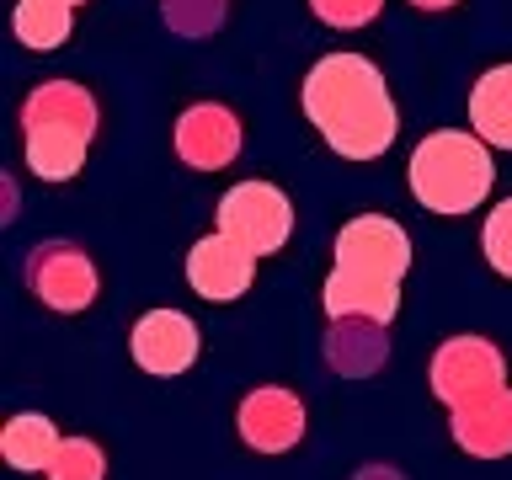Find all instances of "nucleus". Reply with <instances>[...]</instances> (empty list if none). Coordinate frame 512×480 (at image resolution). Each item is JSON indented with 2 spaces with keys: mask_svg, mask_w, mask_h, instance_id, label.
Wrapping results in <instances>:
<instances>
[{
  "mask_svg": "<svg viewBox=\"0 0 512 480\" xmlns=\"http://www.w3.org/2000/svg\"><path fill=\"white\" fill-rule=\"evenodd\" d=\"M107 475V454L91 438H64L54 464H48V480H102Z\"/></svg>",
  "mask_w": 512,
  "mask_h": 480,
  "instance_id": "f3484780",
  "label": "nucleus"
},
{
  "mask_svg": "<svg viewBox=\"0 0 512 480\" xmlns=\"http://www.w3.org/2000/svg\"><path fill=\"white\" fill-rule=\"evenodd\" d=\"M454 422V443L475 459H502L512 454V390H491L480 400H464V406L448 411Z\"/></svg>",
  "mask_w": 512,
  "mask_h": 480,
  "instance_id": "f8f14e48",
  "label": "nucleus"
},
{
  "mask_svg": "<svg viewBox=\"0 0 512 480\" xmlns=\"http://www.w3.org/2000/svg\"><path fill=\"white\" fill-rule=\"evenodd\" d=\"M11 22H16V38H22V48H32V54H54V48L70 38L75 11L59 6V0H22Z\"/></svg>",
  "mask_w": 512,
  "mask_h": 480,
  "instance_id": "dca6fc26",
  "label": "nucleus"
},
{
  "mask_svg": "<svg viewBox=\"0 0 512 480\" xmlns=\"http://www.w3.org/2000/svg\"><path fill=\"white\" fill-rule=\"evenodd\" d=\"M416 11H448V6H459V0H411Z\"/></svg>",
  "mask_w": 512,
  "mask_h": 480,
  "instance_id": "412c9836",
  "label": "nucleus"
},
{
  "mask_svg": "<svg viewBox=\"0 0 512 480\" xmlns=\"http://www.w3.org/2000/svg\"><path fill=\"white\" fill-rule=\"evenodd\" d=\"M331 368H342V374H368V368L384 363V352H390V342H384V326H374V320H331Z\"/></svg>",
  "mask_w": 512,
  "mask_h": 480,
  "instance_id": "2eb2a0df",
  "label": "nucleus"
},
{
  "mask_svg": "<svg viewBox=\"0 0 512 480\" xmlns=\"http://www.w3.org/2000/svg\"><path fill=\"white\" fill-rule=\"evenodd\" d=\"M59 427L48 422L43 411H16L11 422H6V432H0V454H6V464L11 470H22V475H48V464H54V454H59Z\"/></svg>",
  "mask_w": 512,
  "mask_h": 480,
  "instance_id": "4468645a",
  "label": "nucleus"
},
{
  "mask_svg": "<svg viewBox=\"0 0 512 480\" xmlns=\"http://www.w3.org/2000/svg\"><path fill=\"white\" fill-rule=\"evenodd\" d=\"M304 118L342 160H379L400 134L390 80L363 54H326L310 64L299 86Z\"/></svg>",
  "mask_w": 512,
  "mask_h": 480,
  "instance_id": "f257e3e1",
  "label": "nucleus"
},
{
  "mask_svg": "<svg viewBox=\"0 0 512 480\" xmlns=\"http://www.w3.org/2000/svg\"><path fill=\"white\" fill-rule=\"evenodd\" d=\"M214 224L230 240H240L251 256H272L288 246L294 235V203H288L283 187L272 182H235L214 208Z\"/></svg>",
  "mask_w": 512,
  "mask_h": 480,
  "instance_id": "39448f33",
  "label": "nucleus"
},
{
  "mask_svg": "<svg viewBox=\"0 0 512 480\" xmlns=\"http://www.w3.org/2000/svg\"><path fill=\"white\" fill-rule=\"evenodd\" d=\"M235 427H240V438H246V448H256V454H288V448H299L310 416H304V400L294 390L262 384V390H251L240 400Z\"/></svg>",
  "mask_w": 512,
  "mask_h": 480,
  "instance_id": "6e6552de",
  "label": "nucleus"
},
{
  "mask_svg": "<svg viewBox=\"0 0 512 480\" xmlns=\"http://www.w3.org/2000/svg\"><path fill=\"white\" fill-rule=\"evenodd\" d=\"M251 278H256V256L240 246V240H230L224 230L203 235L198 246L187 251V283H192V294L208 299V304L240 299L251 288Z\"/></svg>",
  "mask_w": 512,
  "mask_h": 480,
  "instance_id": "9d476101",
  "label": "nucleus"
},
{
  "mask_svg": "<svg viewBox=\"0 0 512 480\" xmlns=\"http://www.w3.org/2000/svg\"><path fill=\"white\" fill-rule=\"evenodd\" d=\"M470 128L496 150H512V64H491L470 86Z\"/></svg>",
  "mask_w": 512,
  "mask_h": 480,
  "instance_id": "ddd939ff",
  "label": "nucleus"
},
{
  "mask_svg": "<svg viewBox=\"0 0 512 480\" xmlns=\"http://www.w3.org/2000/svg\"><path fill=\"white\" fill-rule=\"evenodd\" d=\"M315 6V16L326 27H342V32H352V27H368L374 16L384 11V0H310Z\"/></svg>",
  "mask_w": 512,
  "mask_h": 480,
  "instance_id": "aec40b11",
  "label": "nucleus"
},
{
  "mask_svg": "<svg viewBox=\"0 0 512 480\" xmlns=\"http://www.w3.org/2000/svg\"><path fill=\"white\" fill-rule=\"evenodd\" d=\"M411 267V235L400 230V219L390 214H358L342 224L336 235V267L320 304L331 320H374L390 326L400 310V283Z\"/></svg>",
  "mask_w": 512,
  "mask_h": 480,
  "instance_id": "f03ea898",
  "label": "nucleus"
},
{
  "mask_svg": "<svg viewBox=\"0 0 512 480\" xmlns=\"http://www.w3.org/2000/svg\"><path fill=\"white\" fill-rule=\"evenodd\" d=\"M59 6H70V11H75V6H86V0H59Z\"/></svg>",
  "mask_w": 512,
  "mask_h": 480,
  "instance_id": "5701e85b",
  "label": "nucleus"
},
{
  "mask_svg": "<svg viewBox=\"0 0 512 480\" xmlns=\"http://www.w3.org/2000/svg\"><path fill=\"white\" fill-rule=\"evenodd\" d=\"M198 347H203V336H198V326H192L182 310H150V315L134 320V331H128L134 363L144 368V374H155V379L187 374V368L198 363Z\"/></svg>",
  "mask_w": 512,
  "mask_h": 480,
  "instance_id": "1a4fd4ad",
  "label": "nucleus"
},
{
  "mask_svg": "<svg viewBox=\"0 0 512 480\" xmlns=\"http://www.w3.org/2000/svg\"><path fill=\"white\" fill-rule=\"evenodd\" d=\"M27 288L48 310L80 315V310H91L102 278H96V262L80 246H70V240H43V246L27 251Z\"/></svg>",
  "mask_w": 512,
  "mask_h": 480,
  "instance_id": "0eeeda50",
  "label": "nucleus"
},
{
  "mask_svg": "<svg viewBox=\"0 0 512 480\" xmlns=\"http://www.w3.org/2000/svg\"><path fill=\"white\" fill-rule=\"evenodd\" d=\"M176 155L192 171H224L240 155V118L219 102H198L176 118Z\"/></svg>",
  "mask_w": 512,
  "mask_h": 480,
  "instance_id": "9b49d317",
  "label": "nucleus"
},
{
  "mask_svg": "<svg viewBox=\"0 0 512 480\" xmlns=\"http://www.w3.org/2000/svg\"><path fill=\"white\" fill-rule=\"evenodd\" d=\"M406 182L427 214L459 219L491 198V182H496L491 144L475 128H432L406 160Z\"/></svg>",
  "mask_w": 512,
  "mask_h": 480,
  "instance_id": "7ed1b4c3",
  "label": "nucleus"
},
{
  "mask_svg": "<svg viewBox=\"0 0 512 480\" xmlns=\"http://www.w3.org/2000/svg\"><path fill=\"white\" fill-rule=\"evenodd\" d=\"M166 22L176 32H214L224 22V0H166Z\"/></svg>",
  "mask_w": 512,
  "mask_h": 480,
  "instance_id": "6ab92c4d",
  "label": "nucleus"
},
{
  "mask_svg": "<svg viewBox=\"0 0 512 480\" xmlns=\"http://www.w3.org/2000/svg\"><path fill=\"white\" fill-rule=\"evenodd\" d=\"M491 390H507V358L496 342H486V336H448L432 352V395L448 411L464 406V400L491 395Z\"/></svg>",
  "mask_w": 512,
  "mask_h": 480,
  "instance_id": "423d86ee",
  "label": "nucleus"
},
{
  "mask_svg": "<svg viewBox=\"0 0 512 480\" xmlns=\"http://www.w3.org/2000/svg\"><path fill=\"white\" fill-rule=\"evenodd\" d=\"M96 96L75 80H43L22 102V134H27V171L38 182H70L86 166V150L96 139Z\"/></svg>",
  "mask_w": 512,
  "mask_h": 480,
  "instance_id": "20e7f679",
  "label": "nucleus"
},
{
  "mask_svg": "<svg viewBox=\"0 0 512 480\" xmlns=\"http://www.w3.org/2000/svg\"><path fill=\"white\" fill-rule=\"evenodd\" d=\"M358 480H400V475H395V470H363Z\"/></svg>",
  "mask_w": 512,
  "mask_h": 480,
  "instance_id": "4be33fe9",
  "label": "nucleus"
},
{
  "mask_svg": "<svg viewBox=\"0 0 512 480\" xmlns=\"http://www.w3.org/2000/svg\"><path fill=\"white\" fill-rule=\"evenodd\" d=\"M480 251H486L491 272L512 278V198H502L486 214V230H480Z\"/></svg>",
  "mask_w": 512,
  "mask_h": 480,
  "instance_id": "a211bd4d",
  "label": "nucleus"
}]
</instances>
